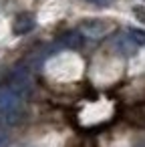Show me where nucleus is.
<instances>
[{
	"mask_svg": "<svg viewBox=\"0 0 145 147\" xmlns=\"http://www.w3.org/2000/svg\"><path fill=\"white\" fill-rule=\"evenodd\" d=\"M0 117L8 125H18L24 117V97L10 85H0Z\"/></svg>",
	"mask_w": 145,
	"mask_h": 147,
	"instance_id": "f257e3e1",
	"label": "nucleus"
},
{
	"mask_svg": "<svg viewBox=\"0 0 145 147\" xmlns=\"http://www.w3.org/2000/svg\"><path fill=\"white\" fill-rule=\"evenodd\" d=\"M32 85H34V81H32V75H30L28 67L18 65V67L12 69V73H10V87L14 91H18L22 97H26L32 91Z\"/></svg>",
	"mask_w": 145,
	"mask_h": 147,
	"instance_id": "f03ea898",
	"label": "nucleus"
},
{
	"mask_svg": "<svg viewBox=\"0 0 145 147\" xmlns=\"http://www.w3.org/2000/svg\"><path fill=\"white\" fill-rule=\"evenodd\" d=\"M109 28H111V24L105 22V20H85V22L81 24L79 30L83 32V36H89V38H101L103 34L109 32Z\"/></svg>",
	"mask_w": 145,
	"mask_h": 147,
	"instance_id": "7ed1b4c3",
	"label": "nucleus"
},
{
	"mask_svg": "<svg viewBox=\"0 0 145 147\" xmlns=\"http://www.w3.org/2000/svg\"><path fill=\"white\" fill-rule=\"evenodd\" d=\"M34 24H36V20H34V16L30 14V12H20L16 18H14V22H12V30H14V34H26V32H30L32 28H34Z\"/></svg>",
	"mask_w": 145,
	"mask_h": 147,
	"instance_id": "20e7f679",
	"label": "nucleus"
},
{
	"mask_svg": "<svg viewBox=\"0 0 145 147\" xmlns=\"http://www.w3.org/2000/svg\"><path fill=\"white\" fill-rule=\"evenodd\" d=\"M137 42L125 32V34H119L115 40H113V49L119 53V55H125V57H131V55H135V51H137Z\"/></svg>",
	"mask_w": 145,
	"mask_h": 147,
	"instance_id": "39448f33",
	"label": "nucleus"
},
{
	"mask_svg": "<svg viewBox=\"0 0 145 147\" xmlns=\"http://www.w3.org/2000/svg\"><path fill=\"white\" fill-rule=\"evenodd\" d=\"M59 42H61L65 49H73V51H77V49L83 47L85 38H83V32H81V30H69V32H65V34L61 36Z\"/></svg>",
	"mask_w": 145,
	"mask_h": 147,
	"instance_id": "423d86ee",
	"label": "nucleus"
},
{
	"mask_svg": "<svg viewBox=\"0 0 145 147\" xmlns=\"http://www.w3.org/2000/svg\"><path fill=\"white\" fill-rule=\"evenodd\" d=\"M127 34H129L137 45L145 47V30H141V28H129V30H127Z\"/></svg>",
	"mask_w": 145,
	"mask_h": 147,
	"instance_id": "0eeeda50",
	"label": "nucleus"
},
{
	"mask_svg": "<svg viewBox=\"0 0 145 147\" xmlns=\"http://www.w3.org/2000/svg\"><path fill=\"white\" fill-rule=\"evenodd\" d=\"M10 145V137L4 129H0V147H8Z\"/></svg>",
	"mask_w": 145,
	"mask_h": 147,
	"instance_id": "6e6552de",
	"label": "nucleus"
},
{
	"mask_svg": "<svg viewBox=\"0 0 145 147\" xmlns=\"http://www.w3.org/2000/svg\"><path fill=\"white\" fill-rule=\"evenodd\" d=\"M87 2H91V4H95V6H109L113 0H87Z\"/></svg>",
	"mask_w": 145,
	"mask_h": 147,
	"instance_id": "1a4fd4ad",
	"label": "nucleus"
}]
</instances>
